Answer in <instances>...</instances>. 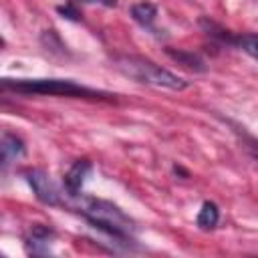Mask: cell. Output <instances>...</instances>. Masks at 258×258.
<instances>
[{
  "mask_svg": "<svg viewBox=\"0 0 258 258\" xmlns=\"http://www.w3.org/2000/svg\"><path fill=\"white\" fill-rule=\"evenodd\" d=\"M220 222V210L214 202H204L200 212H198V218H196V224L200 230H214Z\"/></svg>",
  "mask_w": 258,
  "mask_h": 258,
  "instance_id": "9c48e42d",
  "label": "cell"
},
{
  "mask_svg": "<svg viewBox=\"0 0 258 258\" xmlns=\"http://www.w3.org/2000/svg\"><path fill=\"white\" fill-rule=\"evenodd\" d=\"M24 141L20 137H16L14 133H2V141H0V155H2V167H6L8 163L16 161L18 157L24 155Z\"/></svg>",
  "mask_w": 258,
  "mask_h": 258,
  "instance_id": "ba28073f",
  "label": "cell"
},
{
  "mask_svg": "<svg viewBox=\"0 0 258 258\" xmlns=\"http://www.w3.org/2000/svg\"><path fill=\"white\" fill-rule=\"evenodd\" d=\"M56 12L62 16V18H67V20H73V22H79L81 20V12L77 10V6L75 4H64V6H56Z\"/></svg>",
  "mask_w": 258,
  "mask_h": 258,
  "instance_id": "5bb4252c",
  "label": "cell"
},
{
  "mask_svg": "<svg viewBox=\"0 0 258 258\" xmlns=\"http://www.w3.org/2000/svg\"><path fill=\"white\" fill-rule=\"evenodd\" d=\"M71 198V206L75 212H79L93 228H97L99 232H103L105 236L117 240L119 244H127L133 246V234L137 230L135 222L113 202L107 200H99L93 196H69Z\"/></svg>",
  "mask_w": 258,
  "mask_h": 258,
  "instance_id": "6da1fadb",
  "label": "cell"
},
{
  "mask_svg": "<svg viewBox=\"0 0 258 258\" xmlns=\"http://www.w3.org/2000/svg\"><path fill=\"white\" fill-rule=\"evenodd\" d=\"M131 16L135 22L149 28L153 24V20L157 18V6L153 2H137L131 6Z\"/></svg>",
  "mask_w": 258,
  "mask_h": 258,
  "instance_id": "30bf717a",
  "label": "cell"
},
{
  "mask_svg": "<svg viewBox=\"0 0 258 258\" xmlns=\"http://www.w3.org/2000/svg\"><path fill=\"white\" fill-rule=\"evenodd\" d=\"M24 177H26L28 185L32 187L36 200L42 202L44 206H62L64 204L60 189L56 187V183L50 179V175L44 169H40V167L26 169L24 171Z\"/></svg>",
  "mask_w": 258,
  "mask_h": 258,
  "instance_id": "277c9868",
  "label": "cell"
},
{
  "mask_svg": "<svg viewBox=\"0 0 258 258\" xmlns=\"http://www.w3.org/2000/svg\"><path fill=\"white\" fill-rule=\"evenodd\" d=\"M97 2H101V4H105V6H109V8L117 6V0H97Z\"/></svg>",
  "mask_w": 258,
  "mask_h": 258,
  "instance_id": "9a60e30c",
  "label": "cell"
},
{
  "mask_svg": "<svg viewBox=\"0 0 258 258\" xmlns=\"http://www.w3.org/2000/svg\"><path fill=\"white\" fill-rule=\"evenodd\" d=\"M83 2H97V0H83Z\"/></svg>",
  "mask_w": 258,
  "mask_h": 258,
  "instance_id": "e0dca14e",
  "label": "cell"
},
{
  "mask_svg": "<svg viewBox=\"0 0 258 258\" xmlns=\"http://www.w3.org/2000/svg\"><path fill=\"white\" fill-rule=\"evenodd\" d=\"M165 54L171 60H175L177 64H181L183 69H189L194 73H204L206 71V62H204V58L198 52H191V50H185V48H171V46H167Z\"/></svg>",
  "mask_w": 258,
  "mask_h": 258,
  "instance_id": "52a82bcc",
  "label": "cell"
},
{
  "mask_svg": "<svg viewBox=\"0 0 258 258\" xmlns=\"http://www.w3.org/2000/svg\"><path fill=\"white\" fill-rule=\"evenodd\" d=\"M2 89L18 95H48V97H73L91 101H111L115 95L99 89L79 85L69 79H2Z\"/></svg>",
  "mask_w": 258,
  "mask_h": 258,
  "instance_id": "7a4b0ae2",
  "label": "cell"
},
{
  "mask_svg": "<svg viewBox=\"0 0 258 258\" xmlns=\"http://www.w3.org/2000/svg\"><path fill=\"white\" fill-rule=\"evenodd\" d=\"M54 238V230L44 224H32L28 230V236L24 238V248L28 254H48L50 242Z\"/></svg>",
  "mask_w": 258,
  "mask_h": 258,
  "instance_id": "5b68a950",
  "label": "cell"
},
{
  "mask_svg": "<svg viewBox=\"0 0 258 258\" xmlns=\"http://www.w3.org/2000/svg\"><path fill=\"white\" fill-rule=\"evenodd\" d=\"M40 42H42L44 50H48V52H60V54L67 52L64 42L60 40V36H58L54 30H44L42 36H40Z\"/></svg>",
  "mask_w": 258,
  "mask_h": 258,
  "instance_id": "4fadbf2b",
  "label": "cell"
},
{
  "mask_svg": "<svg viewBox=\"0 0 258 258\" xmlns=\"http://www.w3.org/2000/svg\"><path fill=\"white\" fill-rule=\"evenodd\" d=\"M200 26H202V30L208 34V36H212V38H216V40H220V42H226V44H234V40H236V36L228 30V28H224V26H220L218 22H214V20H210V18H200Z\"/></svg>",
  "mask_w": 258,
  "mask_h": 258,
  "instance_id": "8fae6325",
  "label": "cell"
},
{
  "mask_svg": "<svg viewBox=\"0 0 258 258\" xmlns=\"http://www.w3.org/2000/svg\"><path fill=\"white\" fill-rule=\"evenodd\" d=\"M91 171H93L91 159H87V157L77 159L69 167V171L64 173V191H67V196H79L83 185H85V181H87V177L91 175Z\"/></svg>",
  "mask_w": 258,
  "mask_h": 258,
  "instance_id": "8992f818",
  "label": "cell"
},
{
  "mask_svg": "<svg viewBox=\"0 0 258 258\" xmlns=\"http://www.w3.org/2000/svg\"><path fill=\"white\" fill-rule=\"evenodd\" d=\"M250 155H252L254 159H258V143L254 145V149H250Z\"/></svg>",
  "mask_w": 258,
  "mask_h": 258,
  "instance_id": "2e32d148",
  "label": "cell"
},
{
  "mask_svg": "<svg viewBox=\"0 0 258 258\" xmlns=\"http://www.w3.org/2000/svg\"><path fill=\"white\" fill-rule=\"evenodd\" d=\"M234 46L242 48L246 54H250L254 60H258V34H254V32L238 34L234 40Z\"/></svg>",
  "mask_w": 258,
  "mask_h": 258,
  "instance_id": "7c38bea8",
  "label": "cell"
},
{
  "mask_svg": "<svg viewBox=\"0 0 258 258\" xmlns=\"http://www.w3.org/2000/svg\"><path fill=\"white\" fill-rule=\"evenodd\" d=\"M113 67L143 85H151V87H159V89H169V91H183L189 87V83L177 75H173L167 69H161L159 64H155L149 58L137 56V54H119L113 58Z\"/></svg>",
  "mask_w": 258,
  "mask_h": 258,
  "instance_id": "3957f363",
  "label": "cell"
}]
</instances>
